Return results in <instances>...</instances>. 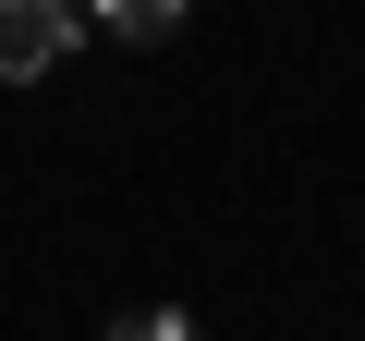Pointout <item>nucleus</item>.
<instances>
[{
    "label": "nucleus",
    "mask_w": 365,
    "mask_h": 341,
    "mask_svg": "<svg viewBox=\"0 0 365 341\" xmlns=\"http://www.w3.org/2000/svg\"><path fill=\"white\" fill-rule=\"evenodd\" d=\"M73 37H86V13H73V0H0V86H37Z\"/></svg>",
    "instance_id": "1"
},
{
    "label": "nucleus",
    "mask_w": 365,
    "mask_h": 341,
    "mask_svg": "<svg viewBox=\"0 0 365 341\" xmlns=\"http://www.w3.org/2000/svg\"><path fill=\"white\" fill-rule=\"evenodd\" d=\"M110 341H195V317H182V305H146L134 329H110Z\"/></svg>",
    "instance_id": "3"
},
{
    "label": "nucleus",
    "mask_w": 365,
    "mask_h": 341,
    "mask_svg": "<svg viewBox=\"0 0 365 341\" xmlns=\"http://www.w3.org/2000/svg\"><path fill=\"white\" fill-rule=\"evenodd\" d=\"M182 13H195V0H98V25H110V37H134V49L182 37Z\"/></svg>",
    "instance_id": "2"
}]
</instances>
